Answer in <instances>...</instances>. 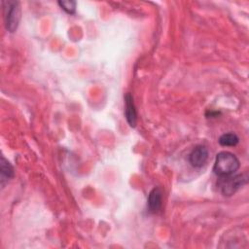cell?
Segmentation results:
<instances>
[{"label": "cell", "instance_id": "obj_7", "mask_svg": "<svg viewBox=\"0 0 249 249\" xmlns=\"http://www.w3.org/2000/svg\"><path fill=\"white\" fill-rule=\"evenodd\" d=\"M0 173H1V186L4 187L5 184L14 177V168L10 164L8 160L1 157V166H0Z\"/></svg>", "mask_w": 249, "mask_h": 249}, {"label": "cell", "instance_id": "obj_5", "mask_svg": "<svg viewBox=\"0 0 249 249\" xmlns=\"http://www.w3.org/2000/svg\"><path fill=\"white\" fill-rule=\"evenodd\" d=\"M147 206L151 213H157L161 208V191L160 188L153 189L148 196Z\"/></svg>", "mask_w": 249, "mask_h": 249}, {"label": "cell", "instance_id": "obj_9", "mask_svg": "<svg viewBox=\"0 0 249 249\" xmlns=\"http://www.w3.org/2000/svg\"><path fill=\"white\" fill-rule=\"evenodd\" d=\"M58 5L67 14H74L76 11V2L75 1H58Z\"/></svg>", "mask_w": 249, "mask_h": 249}, {"label": "cell", "instance_id": "obj_1", "mask_svg": "<svg viewBox=\"0 0 249 249\" xmlns=\"http://www.w3.org/2000/svg\"><path fill=\"white\" fill-rule=\"evenodd\" d=\"M239 165L238 159L232 153L223 151L216 156L213 171L219 177L229 176L237 171Z\"/></svg>", "mask_w": 249, "mask_h": 249}, {"label": "cell", "instance_id": "obj_2", "mask_svg": "<svg viewBox=\"0 0 249 249\" xmlns=\"http://www.w3.org/2000/svg\"><path fill=\"white\" fill-rule=\"evenodd\" d=\"M4 18L6 27L10 32H14L20 19V6L18 1H3Z\"/></svg>", "mask_w": 249, "mask_h": 249}, {"label": "cell", "instance_id": "obj_8", "mask_svg": "<svg viewBox=\"0 0 249 249\" xmlns=\"http://www.w3.org/2000/svg\"><path fill=\"white\" fill-rule=\"evenodd\" d=\"M238 141L239 139L234 133H225L219 138V143L222 146H235Z\"/></svg>", "mask_w": 249, "mask_h": 249}, {"label": "cell", "instance_id": "obj_4", "mask_svg": "<svg viewBox=\"0 0 249 249\" xmlns=\"http://www.w3.org/2000/svg\"><path fill=\"white\" fill-rule=\"evenodd\" d=\"M208 159V150L202 145H198L193 149L189 156V161L192 166L199 168L205 164Z\"/></svg>", "mask_w": 249, "mask_h": 249}, {"label": "cell", "instance_id": "obj_3", "mask_svg": "<svg viewBox=\"0 0 249 249\" xmlns=\"http://www.w3.org/2000/svg\"><path fill=\"white\" fill-rule=\"evenodd\" d=\"M247 183V178L244 175H229L221 177L218 182V187L224 196H230L233 195L241 186Z\"/></svg>", "mask_w": 249, "mask_h": 249}, {"label": "cell", "instance_id": "obj_6", "mask_svg": "<svg viewBox=\"0 0 249 249\" xmlns=\"http://www.w3.org/2000/svg\"><path fill=\"white\" fill-rule=\"evenodd\" d=\"M125 100V109H124V114L126 121L128 124L132 127L136 125V121H137V114H136V109L133 103V98L130 95V93H127L124 97Z\"/></svg>", "mask_w": 249, "mask_h": 249}]
</instances>
